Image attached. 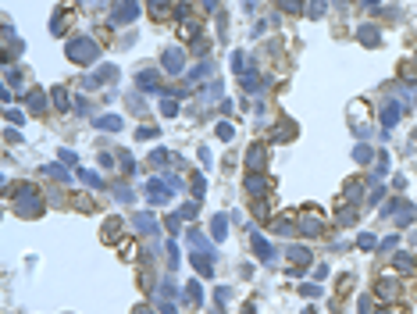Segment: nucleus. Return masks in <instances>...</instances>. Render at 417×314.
Listing matches in <instances>:
<instances>
[{"mask_svg":"<svg viewBox=\"0 0 417 314\" xmlns=\"http://www.w3.org/2000/svg\"><path fill=\"white\" fill-rule=\"evenodd\" d=\"M164 68H168V75H178V71H182V50H178V47L164 50Z\"/></svg>","mask_w":417,"mask_h":314,"instance_id":"nucleus-6","label":"nucleus"},{"mask_svg":"<svg viewBox=\"0 0 417 314\" xmlns=\"http://www.w3.org/2000/svg\"><path fill=\"white\" fill-rule=\"evenodd\" d=\"M136 314H154V310H150V307H136Z\"/></svg>","mask_w":417,"mask_h":314,"instance_id":"nucleus-30","label":"nucleus"},{"mask_svg":"<svg viewBox=\"0 0 417 314\" xmlns=\"http://www.w3.org/2000/svg\"><path fill=\"white\" fill-rule=\"evenodd\" d=\"M136 86H139V90H157V86H161V78H157L154 71H146V75L136 78Z\"/></svg>","mask_w":417,"mask_h":314,"instance_id":"nucleus-11","label":"nucleus"},{"mask_svg":"<svg viewBox=\"0 0 417 314\" xmlns=\"http://www.w3.org/2000/svg\"><path fill=\"white\" fill-rule=\"evenodd\" d=\"M364 8H378V0H364Z\"/></svg>","mask_w":417,"mask_h":314,"instance_id":"nucleus-31","label":"nucleus"},{"mask_svg":"<svg viewBox=\"0 0 417 314\" xmlns=\"http://www.w3.org/2000/svg\"><path fill=\"white\" fill-rule=\"evenodd\" d=\"M253 247H257V254H260L264 261H271V257H275V250H271L268 243H264V240H260V236H253Z\"/></svg>","mask_w":417,"mask_h":314,"instance_id":"nucleus-16","label":"nucleus"},{"mask_svg":"<svg viewBox=\"0 0 417 314\" xmlns=\"http://www.w3.org/2000/svg\"><path fill=\"white\" fill-rule=\"evenodd\" d=\"M346 200H360V182H357V179L346 182Z\"/></svg>","mask_w":417,"mask_h":314,"instance_id":"nucleus-20","label":"nucleus"},{"mask_svg":"<svg viewBox=\"0 0 417 314\" xmlns=\"http://www.w3.org/2000/svg\"><path fill=\"white\" fill-rule=\"evenodd\" d=\"M136 15H139L136 0H118V8H115V22H132Z\"/></svg>","mask_w":417,"mask_h":314,"instance_id":"nucleus-4","label":"nucleus"},{"mask_svg":"<svg viewBox=\"0 0 417 314\" xmlns=\"http://www.w3.org/2000/svg\"><path fill=\"white\" fill-rule=\"evenodd\" d=\"M54 104H57V107H64V104H68V100H64V90H61V86L54 90Z\"/></svg>","mask_w":417,"mask_h":314,"instance_id":"nucleus-27","label":"nucleus"},{"mask_svg":"<svg viewBox=\"0 0 417 314\" xmlns=\"http://www.w3.org/2000/svg\"><path fill=\"white\" fill-rule=\"evenodd\" d=\"M282 8H285V11H292V15H296V11H299V0H282Z\"/></svg>","mask_w":417,"mask_h":314,"instance_id":"nucleus-28","label":"nucleus"},{"mask_svg":"<svg viewBox=\"0 0 417 314\" xmlns=\"http://www.w3.org/2000/svg\"><path fill=\"white\" fill-rule=\"evenodd\" d=\"M360 39H364L367 47H378V29H374V25H364V29H360Z\"/></svg>","mask_w":417,"mask_h":314,"instance_id":"nucleus-14","label":"nucleus"},{"mask_svg":"<svg viewBox=\"0 0 417 314\" xmlns=\"http://www.w3.org/2000/svg\"><path fill=\"white\" fill-rule=\"evenodd\" d=\"M57 157H61V161H64V165H75V153H71V150H61Z\"/></svg>","mask_w":417,"mask_h":314,"instance_id":"nucleus-29","label":"nucleus"},{"mask_svg":"<svg viewBox=\"0 0 417 314\" xmlns=\"http://www.w3.org/2000/svg\"><path fill=\"white\" fill-rule=\"evenodd\" d=\"M161 111H164V114H178V104H175V100H164Z\"/></svg>","mask_w":417,"mask_h":314,"instance_id":"nucleus-26","label":"nucleus"},{"mask_svg":"<svg viewBox=\"0 0 417 314\" xmlns=\"http://www.w3.org/2000/svg\"><path fill=\"white\" fill-rule=\"evenodd\" d=\"M275 139H292V122H278L275 125Z\"/></svg>","mask_w":417,"mask_h":314,"instance_id":"nucleus-18","label":"nucleus"},{"mask_svg":"<svg viewBox=\"0 0 417 314\" xmlns=\"http://www.w3.org/2000/svg\"><path fill=\"white\" fill-rule=\"evenodd\" d=\"M164 8H168V0H150V11H154V18H164Z\"/></svg>","mask_w":417,"mask_h":314,"instance_id":"nucleus-24","label":"nucleus"},{"mask_svg":"<svg viewBox=\"0 0 417 314\" xmlns=\"http://www.w3.org/2000/svg\"><path fill=\"white\" fill-rule=\"evenodd\" d=\"M225 232H229V221H225V218H214V240H225Z\"/></svg>","mask_w":417,"mask_h":314,"instance_id":"nucleus-22","label":"nucleus"},{"mask_svg":"<svg viewBox=\"0 0 417 314\" xmlns=\"http://www.w3.org/2000/svg\"><path fill=\"white\" fill-rule=\"evenodd\" d=\"M232 136H236V125H232V122H218V139L229 143Z\"/></svg>","mask_w":417,"mask_h":314,"instance_id":"nucleus-17","label":"nucleus"},{"mask_svg":"<svg viewBox=\"0 0 417 314\" xmlns=\"http://www.w3.org/2000/svg\"><path fill=\"white\" fill-rule=\"evenodd\" d=\"M96 129L100 132H118L122 129V118L118 114H103V118H96Z\"/></svg>","mask_w":417,"mask_h":314,"instance_id":"nucleus-9","label":"nucleus"},{"mask_svg":"<svg viewBox=\"0 0 417 314\" xmlns=\"http://www.w3.org/2000/svg\"><path fill=\"white\" fill-rule=\"evenodd\" d=\"M203 193H207V182L196 175V179H193V196H196V200H203Z\"/></svg>","mask_w":417,"mask_h":314,"instance_id":"nucleus-23","label":"nucleus"},{"mask_svg":"<svg viewBox=\"0 0 417 314\" xmlns=\"http://www.w3.org/2000/svg\"><path fill=\"white\" fill-rule=\"evenodd\" d=\"M18 211H22V218H25V214H29V218L43 214V200H40V193H36V186H25V189L18 193Z\"/></svg>","mask_w":417,"mask_h":314,"instance_id":"nucleus-1","label":"nucleus"},{"mask_svg":"<svg viewBox=\"0 0 417 314\" xmlns=\"http://www.w3.org/2000/svg\"><path fill=\"white\" fill-rule=\"evenodd\" d=\"M136 228L150 236V232H154V228H157V221H154V218H150V214H139V218H136Z\"/></svg>","mask_w":417,"mask_h":314,"instance_id":"nucleus-15","label":"nucleus"},{"mask_svg":"<svg viewBox=\"0 0 417 314\" xmlns=\"http://www.w3.org/2000/svg\"><path fill=\"white\" fill-rule=\"evenodd\" d=\"M325 225H321V218L314 214V211H307V214H299V232H307V236H318Z\"/></svg>","mask_w":417,"mask_h":314,"instance_id":"nucleus-3","label":"nucleus"},{"mask_svg":"<svg viewBox=\"0 0 417 314\" xmlns=\"http://www.w3.org/2000/svg\"><path fill=\"white\" fill-rule=\"evenodd\" d=\"M353 157H357V161H360V165H367V161H374V153H371V146H357V150H353Z\"/></svg>","mask_w":417,"mask_h":314,"instance_id":"nucleus-19","label":"nucleus"},{"mask_svg":"<svg viewBox=\"0 0 417 314\" xmlns=\"http://www.w3.org/2000/svg\"><path fill=\"white\" fill-rule=\"evenodd\" d=\"M396 122H399V104H396V100H389V104H385V111H382V125H385V129H392Z\"/></svg>","mask_w":417,"mask_h":314,"instance_id":"nucleus-10","label":"nucleus"},{"mask_svg":"<svg viewBox=\"0 0 417 314\" xmlns=\"http://www.w3.org/2000/svg\"><path fill=\"white\" fill-rule=\"evenodd\" d=\"M246 189L253 193V196H264V193H268V179H264V175H246Z\"/></svg>","mask_w":417,"mask_h":314,"instance_id":"nucleus-8","label":"nucleus"},{"mask_svg":"<svg viewBox=\"0 0 417 314\" xmlns=\"http://www.w3.org/2000/svg\"><path fill=\"white\" fill-rule=\"evenodd\" d=\"M157 136V129L154 125H143V129H136V139H154Z\"/></svg>","mask_w":417,"mask_h":314,"instance_id":"nucleus-25","label":"nucleus"},{"mask_svg":"<svg viewBox=\"0 0 417 314\" xmlns=\"http://www.w3.org/2000/svg\"><path fill=\"white\" fill-rule=\"evenodd\" d=\"M396 293H399V286H396L392 279H382V282H378V300L392 303V300H396Z\"/></svg>","mask_w":417,"mask_h":314,"instance_id":"nucleus-7","label":"nucleus"},{"mask_svg":"<svg viewBox=\"0 0 417 314\" xmlns=\"http://www.w3.org/2000/svg\"><path fill=\"white\" fill-rule=\"evenodd\" d=\"M29 107H32V111H43V107H47V93H43V90H32V93H29Z\"/></svg>","mask_w":417,"mask_h":314,"instance_id":"nucleus-12","label":"nucleus"},{"mask_svg":"<svg viewBox=\"0 0 417 314\" xmlns=\"http://www.w3.org/2000/svg\"><path fill=\"white\" fill-rule=\"evenodd\" d=\"M392 264H396V268H403V271H413V268H417V261H413L410 254H396V257H392Z\"/></svg>","mask_w":417,"mask_h":314,"instance_id":"nucleus-13","label":"nucleus"},{"mask_svg":"<svg viewBox=\"0 0 417 314\" xmlns=\"http://www.w3.org/2000/svg\"><path fill=\"white\" fill-rule=\"evenodd\" d=\"M68 57L75 64H89V61H96V43L93 39H75V43L68 47Z\"/></svg>","mask_w":417,"mask_h":314,"instance_id":"nucleus-2","label":"nucleus"},{"mask_svg":"<svg viewBox=\"0 0 417 314\" xmlns=\"http://www.w3.org/2000/svg\"><path fill=\"white\" fill-rule=\"evenodd\" d=\"M357 243H360V250H374V247H378V240H374L371 232H360V240H357Z\"/></svg>","mask_w":417,"mask_h":314,"instance_id":"nucleus-21","label":"nucleus"},{"mask_svg":"<svg viewBox=\"0 0 417 314\" xmlns=\"http://www.w3.org/2000/svg\"><path fill=\"white\" fill-rule=\"evenodd\" d=\"M264 161H268V150H264L260 143L246 150V165H250V168H257V172H260V168H264Z\"/></svg>","mask_w":417,"mask_h":314,"instance_id":"nucleus-5","label":"nucleus"}]
</instances>
